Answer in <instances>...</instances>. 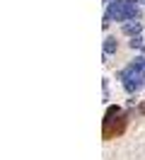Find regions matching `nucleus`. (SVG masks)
Wrapping results in <instances>:
<instances>
[{
	"instance_id": "nucleus-1",
	"label": "nucleus",
	"mask_w": 145,
	"mask_h": 160,
	"mask_svg": "<svg viewBox=\"0 0 145 160\" xmlns=\"http://www.w3.org/2000/svg\"><path fill=\"white\" fill-rule=\"evenodd\" d=\"M128 126V117H126L121 107H111V109L106 112V119H104V126H102V136L106 141L116 138V136H121Z\"/></svg>"
}]
</instances>
